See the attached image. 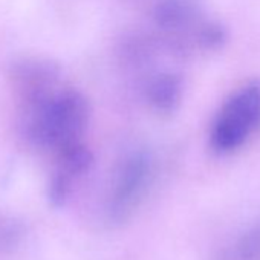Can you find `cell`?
Instances as JSON below:
<instances>
[{"label":"cell","mask_w":260,"mask_h":260,"mask_svg":"<svg viewBox=\"0 0 260 260\" xmlns=\"http://www.w3.org/2000/svg\"><path fill=\"white\" fill-rule=\"evenodd\" d=\"M260 125V84L249 83L236 90L219 110L210 132L211 147L217 153H231L242 147Z\"/></svg>","instance_id":"6da1fadb"},{"label":"cell","mask_w":260,"mask_h":260,"mask_svg":"<svg viewBox=\"0 0 260 260\" xmlns=\"http://www.w3.org/2000/svg\"><path fill=\"white\" fill-rule=\"evenodd\" d=\"M92 164V153L84 144L75 146L57 156V167L49 182V201L54 205H61L69 198L74 185L83 178Z\"/></svg>","instance_id":"3957f363"},{"label":"cell","mask_w":260,"mask_h":260,"mask_svg":"<svg viewBox=\"0 0 260 260\" xmlns=\"http://www.w3.org/2000/svg\"><path fill=\"white\" fill-rule=\"evenodd\" d=\"M223 260H260V223L245 231L228 248Z\"/></svg>","instance_id":"5b68a950"},{"label":"cell","mask_w":260,"mask_h":260,"mask_svg":"<svg viewBox=\"0 0 260 260\" xmlns=\"http://www.w3.org/2000/svg\"><path fill=\"white\" fill-rule=\"evenodd\" d=\"M150 159L144 153H134L121 164L107 202L112 220L122 222L138 207L150 178Z\"/></svg>","instance_id":"7a4b0ae2"},{"label":"cell","mask_w":260,"mask_h":260,"mask_svg":"<svg viewBox=\"0 0 260 260\" xmlns=\"http://www.w3.org/2000/svg\"><path fill=\"white\" fill-rule=\"evenodd\" d=\"M181 96V83L175 75H161L149 87L152 104L161 112H170L176 107Z\"/></svg>","instance_id":"277c9868"}]
</instances>
